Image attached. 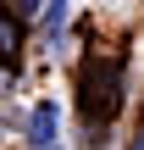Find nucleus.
<instances>
[{"label": "nucleus", "mask_w": 144, "mask_h": 150, "mask_svg": "<svg viewBox=\"0 0 144 150\" xmlns=\"http://www.w3.org/2000/svg\"><path fill=\"white\" fill-rule=\"evenodd\" d=\"M117 100H122V61H105V78H100V67L89 61V67H83V117H89V122H105V117L117 111Z\"/></svg>", "instance_id": "f257e3e1"}, {"label": "nucleus", "mask_w": 144, "mask_h": 150, "mask_svg": "<svg viewBox=\"0 0 144 150\" xmlns=\"http://www.w3.org/2000/svg\"><path fill=\"white\" fill-rule=\"evenodd\" d=\"M55 134H61V111H55V100H39L33 117H28V145L33 150H55Z\"/></svg>", "instance_id": "f03ea898"}, {"label": "nucleus", "mask_w": 144, "mask_h": 150, "mask_svg": "<svg viewBox=\"0 0 144 150\" xmlns=\"http://www.w3.org/2000/svg\"><path fill=\"white\" fill-rule=\"evenodd\" d=\"M67 6H72V0H50V6H44V22H39V28H44V39H50V45L61 39V22H67Z\"/></svg>", "instance_id": "7ed1b4c3"}, {"label": "nucleus", "mask_w": 144, "mask_h": 150, "mask_svg": "<svg viewBox=\"0 0 144 150\" xmlns=\"http://www.w3.org/2000/svg\"><path fill=\"white\" fill-rule=\"evenodd\" d=\"M17 45H22V33H17V22L6 28V17H0V61H11V56H17Z\"/></svg>", "instance_id": "20e7f679"}, {"label": "nucleus", "mask_w": 144, "mask_h": 150, "mask_svg": "<svg viewBox=\"0 0 144 150\" xmlns=\"http://www.w3.org/2000/svg\"><path fill=\"white\" fill-rule=\"evenodd\" d=\"M17 11H22V17H33V11H39V0H17Z\"/></svg>", "instance_id": "39448f33"}]
</instances>
